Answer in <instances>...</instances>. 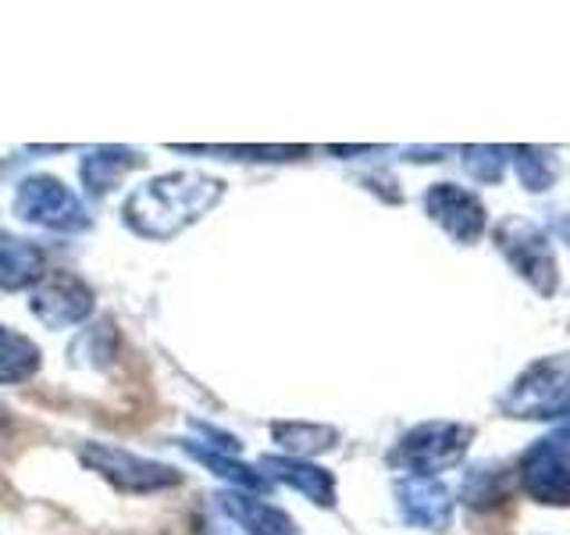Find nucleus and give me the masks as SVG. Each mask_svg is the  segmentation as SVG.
<instances>
[{
    "label": "nucleus",
    "instance_id": "nucleus-4",
    "mask_svg": "<svg viewBox=\"0 0 570 535\" xmlns=\"http://www.w3.org/2000/svg\"><path fill=\"white\" fill-rule=\"evenodd\" d=\"M79 460L86 471L100 475L104 481H111L118 493H132V496L165 493L183 481V475H178L171 464L139 457V454L121 450V446H111V442H82Z\"/></svg>",
    "mask_w": 570,
    "mask_h": 535
},
{
    "label": "nucleus",
    "instance_id": "nucleus-11",
    "mask_svg": "<svg viewBox=\"0 0 570 535\" xmlns=\"http://www.w3.org/2000/svg\"><path fill=\"white\" fill-rule=\"evenodd\" d=\"M261 471L267 475V481H282V486L303 493L317 507H335V475L317 468V464H311V460L267 454L261 460Z\"/></svg>",
    "mask_w": 570,
    "mask_h": 535
},
{
    "label": "nucleus",
    "instance_id": "nucleus-3",
    "mask_svg": "<svg viewBox=\"0 0 570 535\" xmlns=\"http://www.w3.org/2000/svg\"><path fill=\"white\" fill-rule=\"evenodd\" d=\"M471 442H474V428L463 421H421L392 446L389 464L406 475L435 478L445 468H456L468 457Z\"/></svg>",
    "mask_w": 570,
    "mask_h": 535
},
{
    "label": "nucleus",
    "instance_id": "nucleus-15",
    "mask_svg": "<svg viewBox=\"0 0 570 535\" xmlns=\"http://www.w3.org/2000/svg\"><path fill=\"white\" fill-rule=\"evenodd\" d=\"M272 439L282 446L285 457L311 460V457H317V454L335 450L338 428H332V425H317V421H275V425H272Z\"/></svg>",
    "mask_w": 570,
    "mask_h": 535
},
{
    "label": "nucleus",
    "instance_id": "nucleus-21",
    "mask_svg": "<svg viewBox=\"0 0 570 535\" xmlns=\"http://www.w3.org/2000/svg\"><path fill=\"white\" fill-rule=\"evenodd\" d=\"M175 150H183V154H236V157H264V160H272V157H296V154H307L303 147H175Z\"/></svg>",
    "mask_w": 570,
    "mask_h": 535
},
{
    "label": "nucleus",
    "instance_id": "nucleus-8",
    "mask_svg": "<svg viewBox=\"0 0 570 535\" xmlns=\"http://www.w3.org/2000/svg\"><path fill=\"white\" fill-rule=\"evenodd\" d=\"M97 296L76 272H47L29 296L32 318L47 329H71L94 314Z\"/></svg>",
    "mask_w": 570,
    "mask_h": 535
},
{
    "label": "nucleus",
    "instance_id": "nucleus-6",
    "mask_svg": "<svg viewBox=\"0 0 570 535\" xmlns=\"http://www.w3.org/2000/svg\"><path fill=\"white\" fill-rule=\"evenodd\" d=\"M492 240L499 246V254L507 257V264L521 275L539 296H552L560 285V268L552 243L542 232V225H534L528 218H503L495 225Z\"/></svg>",
    "mask_w": 570,
    "mask_h": 535
},
{
    "label": "nucleus",
    "instance_id": "nucleus-16",
    "mask_svg": "<svg viewBox=\"0 0 570 535\" xmlns=\"http://www.w3.org/2000/svg\"><path fill=\"white\" fill-rule=\"evenodd\" d=\"M43 364V350L26 332L0 325V386H22L36 379Z\"/></svg>",
    "mask_w": 570,
    "mask_h": 535
},
{
    "label": "nucleus",
    "instance_id": "nucleus-5",
    "mask_svg": "<svg viewBox=\"0 0 570 535\" xmlns=\"http://www.w3.org/2000/svg\"><path fill=\"white\" fill-rule=\"evenodd\" d=\"M14 214L36 228L50 232H86L94 225L82 196L65 186L58 175H29L14 189Z\"/></svg>",
    "mask_w": 570,
    "mask_h": 535
},
{
    "label": "nucleus",
    "instance_id": "nucleus-10",
    "mask_svg": "<svg viewBox=\"0 0 570 535\" xmlns=\"http://www.w3.org/2000/svg\"><path fill=\"white\" fill-rule=\"evenodd\" d=\"M396 507L403 514V522L414 528L445 532L453 522V493L439 478L403 475L396 481Z\"/></svg>",
    "mask_w": 570,
    "mask_h": 535
},
{
    "label": "nucleus",
    "instance_id": "nucleus-14",
    "mask_svg": "<svg viewBox=\"0 0 570 535\" xmlns=\"http://www.w3.org/2000/svg\"><path fill=\"white\" fill-rule=\"evenodd\" d=\"M142 165H147V157H142L139 150L94 147V150H86V157L79 160V178H82L89 196H107L125 178V172L142 168Z\"/></svg>",
    "mask_w": 570,
    "mask_h": 535
},
{
    "label": "nucleus",
    "instance_id": "nucleus-12",
    "mask_svg": "<svg viewBox=\"0 0 570 535\" xmlns=\"http://www.w3.org/2000/svg\"><path fill=\"white\" fill-rule=\"evenodd\" d=\"M43 275H47V250L26 236L0 232V290L4 293L36 290Z\"/></svg>",
    "mask_w": 570,
    "mask_h": 535
},
{
    "label": "nucleus",
    "instance_id": "nucleus-20",
    "mask_svg": "<svg viewBox=\"0 0 570 535\" xmlns=\"http://www.w3.org/2000/svg\"><path fill=\"white\" fill-rule=\"evenodd\" d=\"M463 154V168L471 178L485 186L503 183L507 165H510V147H460Z\"/></svg>",
    "mask_w": 570,
    "mask_h": 535
},
{
    "label": "nucleus",
    "instance_id": "nucleus-19",
    "mask_svg": "<svg viewBox=\"0 0 570 535\" xmlns=\"http://www.w3.org/2000/svg\"><path fill=\"white\" fill-rule=\"evenodd\" d=\"M503 496H507V471L495 468V464H478L474 471H468L460 489V499L468 507H492Z\"/></svg>",
    "mask_w": 570,
    "mask_h": 535
},
{
    "label": "nucleus",
    "instance_id": "nucleus-18",
    "mask_svg": "<svg viewBox=\"0 0 570 535\" xmlns=\"http://www.w3.org/2000/svg\"><path fill=\"white\" fill-rule=\"evenodd\" d=\"M510 160H513V172L528 193H546L560 175L557 154L542 150V147H510Z\"/></svg>",
    "mask_w": 570,
    "mask_h": 535
},
{
    "label": "nucleus",
    "instance_id": "nucleus-2",
    "mask_svg": "<svg viewBox=\"0 0 570 535\" xmlns=\"http://www.w3.org/2000/svg\"><path fill=\"white\" fill-rule=\"evenodd\" d=\"M507 418L552 421L570 415V353L531 361L499 400Z\"/></svg>",
    "mask_w": 570,
    "mask_h": 535
},
{
    "label": "nucleus",
    "instance_id": "nucleus-22",
    "mask_svg": "<svg viewBox=\"0 0 570 535\" xmlns=\"http://www.w3.org/2000/svg\"><path fill=\"white\" fill-rule=\"evenodd\" d=\"M0 432H4V421H0Z\"/></svg>",
    "mask_w": 570,
    "mask_h": 535
},
{
    "label": "nucleus",
    "instance_id": "nucleus-7",
    "mask_svg": "<svg viewBox=\"0 0 570 535\" xmlns=\"http://www.w3.org/2000/svg\"><path fill=\"white\" fill-rule=\"evenodd\" d=\"M517 481L521 489L546 507L570 504V446L560 439H539L517 460Z\"/></svg>",
    "mask_w": 570,
    "mask_h": 535
},
{
    "label": "nucleus",
    "instance_id": "nucleus-13",
    "mask_svg": "<svg viewBox=\"0 0 570 535\" xmlns=\"http://www.w3.org/2000/svg\"><path fill=\"white\" fill-rule=\"evenodd\" d=\"M218 507L246 535H296L293 517L254 493H218Z\"/></svg>",
    "mask_w": 570,
    "mask_h": 535
},
{
    "label": "nucleus",
    "instance_id": "nucleus-17",
    "mask_svg": "<svg viewBox=\"0 0 570 535\" xmlns=\"http://www.w3.org/2000/svg\"><path fill=\"white\" fill-rule=\"evenodd\" d=\"M183 450H186L193 460H200L210 475H218V478L232 481V486H239L243 493H264L267 486H272V481H267V475H264L261 468H249V464L236 460L232 454L214 450V446H204V442L189 439V442H183Z\"/></svg>",
    "mask_w": 570,
    "mask_h": 535
},
{
    "label": "nucleus",
    "instance_id": "nucleus-1",
    "mask_svg": "<svg viewBox=\"0 0 570 535\" xmlns=\"http://www.w3.org/2000/svg\"><path fill=\"white\" fill-rule=\"evenodd\" d=\"M225 178L207 172H168L129 193L121 218L142 240H175L178 232L200 222L225 201Z\"/></svg>",
    "mask_w": 570,
    "mask_h": 535
},
{
    "label": "nucleus",
    "instance_id": "nucleus-9",
    "mask_svg": "<svg viewBox=\"0 0 570 535\" xmlns=\"http://www.w3.org/2000/svg\"><path fill=\"white\" fill-rule=\"evenodd\" d=\"M421 204H424L428 218H432L450 240L471 246V243H478L481 236H485L489 211L471 189H463L456 183H435V186H428V193L421 196Z\"/></svg>",
    "mask_w": 570,
    "mask_h": 535
}]
</instances>
